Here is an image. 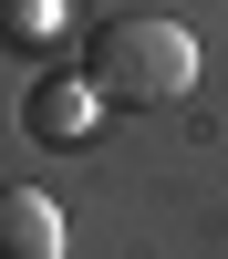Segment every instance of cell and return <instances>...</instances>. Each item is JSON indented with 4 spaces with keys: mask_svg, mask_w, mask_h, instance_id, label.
I'll list each match as a JSON object with an SVG mask.
<instances>
[{
    "mask_svg": "<svg viewBox=\"0 0 228 259\" xmlns=\"http://www.w3.org/2000/svg\"><path fill=\"white\" fill-rule=\"evenodd\" d=\"M83 83L104 104H176L197 83V31L166 11H114L94 41H83Z\"/></svg>",
    "mask_w": 228,
    "mask_h": 259,
    "instance_id": "cell-1",
    "label": "cell"
},
{
    "mask_svg": "<svg viewBox=\"0 0 228 259\" xmlns=\"http://www.w3.org/2000/svg\"><path fill=\"white\" fill-rule=\"evenodd\" d=\"M94 124H104V94L83 73H41L31 104H21V135H31V145H83Z\"/></svg>",
    "mask_w": 228,
    "mask_h": 259,
    "instance_id": "cell-2",
    "label": "cell"
},
{
    "mask_svg": "<svg viewBox=\"0 0 228 259\" xmlns=\"http://www.w3.org/2000/svg\"><path fill=\"white\" fill-rule=\"evenodd\" d=\"M0 259H62V207L41 187H0Z\"/></svg>",
    "mask_w": 228,
    "mask_h": 259,
    "instance_id": "cell-3",
    "label": "cell"
},
{
    "mask_svg": "<svg viewBox=\"0 0 228 259\" xmlns=\"http://www.w3.org/2000/svg\"><path fill=\"white\" fill-rule=\"evenodd\" d=\"M52 31H62V0H0V41L11 52H52Z\"/></svg>",
    "mask_w": 228,
    "mask_h": 259,
    "instance_id": "cell-4",
    "label": "cell"
}]
</instances>
